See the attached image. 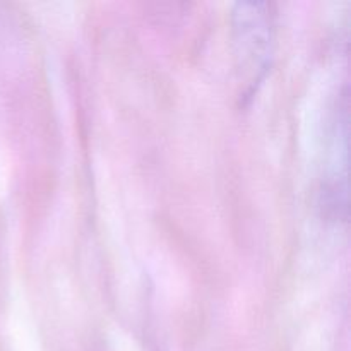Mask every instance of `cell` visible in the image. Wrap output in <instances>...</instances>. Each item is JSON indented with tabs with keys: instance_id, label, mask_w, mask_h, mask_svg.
<instances>
[]
</instances>
